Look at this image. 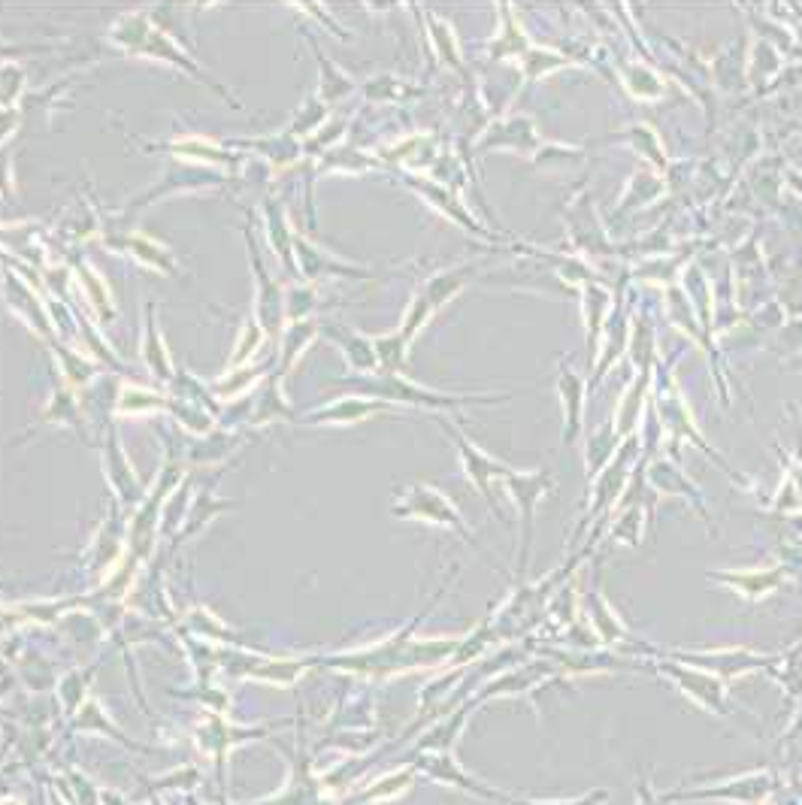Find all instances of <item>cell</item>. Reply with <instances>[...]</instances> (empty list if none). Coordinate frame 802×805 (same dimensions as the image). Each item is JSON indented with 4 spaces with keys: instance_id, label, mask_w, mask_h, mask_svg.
Returning a JSON list of instances; mask_svg holds the SVG:
<instances>
[{
    "instance_id": "3957f363",
    "label": "cell",
    "mask_w": 802,
    "mask_h": 805,
    "mask_svg": "<svg viewBox=\"0 0 802 805\" xmlns=\"http://www.w3.org/2000/svg\"><path fill=\"white\" fill-rule=\"evenodd\" d=\"M252 263H254V279H258V318L261 327L276 330L279 321L285 318V291L267 276L263 263H258V254L252 249Z\"/></svg>"
},
{
    "instance_id": "277c9868",
    "label": "cell",
    "mask_w": 802,
    "mask_h": 805,
    "mask_svg": "<svg viewBox=\"0 0 802 805\" xmlns=\"http://www.w3.org/2000/svg\"><path fill=\"white\" fill-rule=\"evenodd\" d=\"M451 437H455L458 449H460V460H464V470L469 472V479L476 481V485L481 488V494H490V479H509V470L499 467L497 460H490L485 451L476 449L473 442H469L467 437H460V433L451 430Z\"/></svg>"
},
{
    "instance_id": "ac0fdd59",
    "label": "cell",
    "mask_w": 802,
    "mask_h": 805,
    "mask_svg": "<svg viewBox=\"0 0 802 805\" xmlns=\"http://www.w3.org/2000/svg\"><path fill=\"white\" fill-rule=\"evenodd\" d=\"M430 27H433V43H437V52L439 58L451 64V67H460V52H458V40H455V31L442 22V18H430Z\"/></svg>"
},
{
    "instance_id": "d6986e66",
    "label": "cell",
    "mask_w": 802,
    "mask_h": 805,
    "mask_svg": "<svg viewBox=\"0 0 802 805\" xmlns=\"http://www.w3.org/2000/svg\"><path fill=\"white\" fill-rule=\"evenodd\" d=\"M170 149H173L176 155L203 158V160H212V164H224V160H231V158L224 155V151H221L219 146L206 143V139H197V137H191V139H179V143H173Z\"/></svg>"
},
{
    "instance_id": "e0dca14e",
    "label": "cell",
    "mask_w": 802,
    "mask_h": 805,
    "mask_svg": "<svg viewBox=\"0 0 802 805\" xmlns=\"http://www.w3.org/2000/svg\"><path fill=\"white\" fill-rule=\"evenodd\" d=\"M606 306H609V294L591 285L584 288V315H588V330H591V348L593 343H597V330L602 325V315H606Z\"/></svg>"
},
{
    "instance_id": "cb8c5ba5",
    "label": "cell",
    "mask_w": 802,
    "mask_h": 805,
    "mask_svg": "<svg viewBox=\"0 0 802 805\" xmlns=\"http://www.w3.org/2000/svg\"><path fill=\"white\" fill-rule=\"evenodd\" d=\"M79 279L85 282V288L94 291V306H98L100 312H107L109 309V291H107V285H103L98 276H94V270L79 267Z\"/></svg>"
},
{
    "instance_id": "5b68a950",
    "label": "cell",
    "mask_w": 802,
    "mask_h": 805,
    "mask_svg": "<svg viewBox=\"0 0 802 805\" xmlns=\"http://www.w3.org/2000/svg\"><path fill=\"white\" fill-rule=\"evenodd\" d=\"M397 512H406V515H421L427 521H439V524H451V527H460V518L458 512L451 509L446 500H442L433 488H412L409 490V500L397 509Z\"/></svg>"
},
{
    "instance_id": "30bf717a",
    "label": "cell",
    "mask_w": 802,
    "mask_h": 805,
    "mask_svg": "<svg viewBox=\"0 0 802 805\" xmlns=\"http://www.w3.org/2000/svg\"><path fill=\"white\" fill-rule=\"evenodd\" d=\"M558 391L563 400V412H566V439H572V433L579 430L581 424V378L572 373V369H560L558 378Z\"/></svg>"
},
{
    "instance_id": "9c48e42d",
    "label": "cell",
    "mask_w": 802,
    "mask_h": 805,
    "mask_svg": "<svg viewBox=\"0 0 802 805\" xmlns=\"http://www.w3.org/2000/svg\"><path fill=\"white\" fill-rule=\"evenodd\" d=\"M499 128L503 130H499L497 137H490L485 146H503V149H518V151H533L536 146H540V137H536V128L530 119L518 116Z\"/></svg>"
},
{
    "instance_id": "9a60e30c",
    "label": "cell",
    "mask_w": 802,
    "mask_h": 805,
    "mask_svg": "<svg viewBox=\"0 0 802 805\" xmlns=\"http://www.w3.org/2000/svg\"><path fill=\"white\" fill-rule=\"evenodd\" d=\"M279 376H272L270 378V387L267 391L261 394V403H258V409H254V415H252V421L254 424H267V421H279V418H288V406H285V400H282L279 397Z\"/></svg>"
},
{
    "instance_id": "603a6c76",
    "label": "cell",
    "mask_w": 802,
    "mask_h": 805,
    "mask_svg": "<svg viewBox=\"0 0 802 805\" xmlns=\"http://www.w3.org/2000/svg\"><path fill=\"white\" fill-rule=\"evenodd\" d=\"M560 64H563V58H558L554 52H524V70H527V76H533V79L554 70V67H560Z\"/></svg>"
},
{
    "instance_id": "52a82bcc",
    "label": "cell",
    "mask_w": 802,
    "mask_h": 805,
    "mask_svg": "<svg viewBox=\"0 0 802 805\" xmlns=\"http://www.w3.org/2000/svg\"><path fill=\"white\" fill-rule=\"evenodd\" d=\"M330 336H336V343H339V348H343L345 361L352 364L357 373H375V369H379L375 339H366L361 334H348V330H330Z\"/></svg>"
},
{
    "instance_id": "44dd1931",
    "label": "cell",
    "mask_w": 802,
    "mask_h": 805,
    "mask_svg": "<svg viewBox=\"0 0 802 805\" xmlns=\"http://www.w3.org/2000/svg\"><path fill=\"white\" fill-rule=\"evenodd\" d=\"M61 355V364H64V376L70 378V382H88V378L94 376V364L88 361V357H82L77 352H58Z\"/></svg>"
},
{
    "instance_id": "6da1fadb",
    "label": "cell",
    "mask_w": 802,
    "mask_h": 805,
    "mask_svg": "<svg viewBox=\"0 0 802 805\" xmlns=\"http://www.w3.org/2000/svg\"><path fill=\"white\" fill-rule=\"evenodd\" d=\"M355 387H361L364 397H373V400H403V403H415V406H437V409L439 406L469 403V400H464V397H439V394L421 391V387L403 382V378L394 373H385L382 378H364L361 385L355 382Z\"/></svg>"
},
{
    "instance_id": "5bb4252c",
    "label": "cell",
    "mask_w": 802,
    "mask_h": 805,
    "mask_svg": "<svg viewBox=\"0 0 802 805\" xmlns=\"http://www.w3.org/2000/svg\"><path fill=\"white\" fill-rule=\"evenodd\" d=\"M155 409H170V400H164V397L155 391H143V387H125V391H121V400H118L121 415H130V412L146 415Z\"/></svg>"
},
{
    "instance_id": "8992f818",
    "label": "cell",
    "mask_w": 802,
    "mask_h": 805,
    "mask_svg": "<svg viewBox=\"0 0 802 805\" xmlns=\"http://www.w3.org/2000/svg\"><path fill=\"white\" fill-rule=\"evenodd\" d=\"M6 300H9V306H13V309L18 312V315L25 318V325H31L40 336H43V334H46V336L52 334L49 318L43 315V303L36 300V297H31V294L25 291L22 282H15L13 273H6Z\"/></svg>"
},
{
    "instance_id": "7a4b0ae2",
    "label": "cell",
    "mask_w": 802,
    "mask_h": 805,
    "mask_svg": "<svg viewBox=\"0 0 802 805\" xmlns=\"http://www.w3.org/2000/svg\"><path fill=\"white\" fill-rule=\"evenodd\" d=\"M385 409V406L379 400H373V397H345V400H336L324 406V409H315L313 415H309V424H352V421H364L370 418L373 412Z\"/></svg>"
},
{
    "instance_id": "ba28073f",
    "label": "cell",
    "mask_w": 802,
    "mask_h": 805,
    "mask_svg": "<svg viewBox=\"0 0 802 805\" xmlns=\"http://www.w3.org/2000/svg\"><path fill=\"white\" fill-rule=\"evenodd\" d=\"M143 361H146V366L152 369V373H155L158 378H170V376H173V366H170L167 346H164V339H160V334H158V325H155V306H149V309H146Z\"/></svg>"
},
{
    "instance_id": "4fadbf2b",
    "label": "cell",
    "mask_w": 802,
    "mask_h": 805,
    "mask_svg": "<svg viewBox=\"0 0 802 805\" xmlns=\"http://www.w3.org/2000/svg\"><path fill=\"white\" fill-rule=\"evenodd\" d=\"M406 348H409V343L397 334H388V336H379L375 339V355H379V366H385V373H394L400 376L406 369Z\"/></svg>"
},
{
    "instance_id": "ffe728a7",
    "label": "cell",
    "mask_w": 802,
    "mask_h": 805,
    "mask_svg": "<svg viewBox=\"0 0 802 805\" xmlns=\"http://www.w3.org/2000/svg\"><path fill=\"white\" fill-rule=\"evenodd\" d=\"M261 339H263V327L261 325H245L242 327V336H240V348L237 352H233V357H231V364H228V369H237L242 361H249V357L254 355V348L261 346Z\"/></svg>"
},
{
    "instance_id": "7c38bea8",
    "label": "cell",
    "mask_w": 802,
    "mask_h": 805,
    "mask_svg": "<svg viewBox=\"0 0 802 805\" xmlns=\"http://www.w3.org/2000/svg\"><path fill=\"white\" fill-rule=\"evenodd\" d=\"M121 245H125V249L134 254L139 263H146V267L173 270V258H170V252L160 243L149 240V236H130V240H125Z\"/></svg>"
},
{
    "instance_id": "7402d4cb",
    "label": "cell",
    "mask_w": 802,
    "mask_h": 805,
    "mask_svg": "<svg viewBox=\"0 0 802 805\" xmlns=\"http://www.w3.org/2000/svg\"><path fill=\"white\" fill-rule=\"evenodd\" d=\"M46 421H73L77 418V403H73L70 391H55L49 409L43 412Z\"/></svg>"
},
{
    "instance_id": "2e32d148",
    "label": "cell",
    "mask_w": 802,
    "mask_h": 805,
    "mask_svg": "<svg viewBox=\"0 0 802 805\" xmlns=\"http://www.w3.org/2000/svg\"><path fill=\"white\" fill-rule=\"evenodd\" d=\"M267 233H270L272 249L279 252V258L288 261V263H294V261H291V252H294V249H291V240H288L285 212H282L276 203H267Z\"/></svg>"
},
{
    "instance_id": "8fae6325",
    "label": "cell",
    "mask_w": 802,
    "mask_h": 805,
    "mask_svg": "<svg viewBox=\"0 0 802 805\" xmlns=\"http://www.w3.org/2000/svg\"><path fill=\"white\" fill-rule=\"evenodd\" d=\"M315 334H318L315 321H294V325L285 330V352H282V369H279V373H288V369L294 366V361L306 352V346L313 343Z\"/></svg>"
}]
</instances>
